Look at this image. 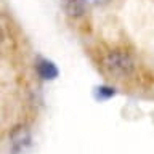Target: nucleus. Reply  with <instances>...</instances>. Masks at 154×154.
Masks as SVG:
<instances>
[{"label":"nucleus","mask_w":154,"mask_h":154,"mask_svg":"<svg viewBox=\"0 0 154 154\" xmlns=\"http://www.w3.org/2000/svg\"><path fill=\"white\" fill-rule=\"evenodd\" d=\"M37 72H38V75L42 77V79H55V77L58 75V69H56V66L53 64L51 61H47V60H38L37 61Z\"/></svg>","instance_id":"20e7f679"},{"label":"nucleus","mask_w":154,"mask_h":154,"mask_svg":"<svg viewBox=\"0 0 154 154\" xmlns=\"http://www.w3.org/2000/svg\"><path fill=\"white\" fill-rule=\"evenodd\" d=\"M88 2L90 7H104V5H108L111 0H87Z\"/></svg>","instance_id":"423d86ee"},{"label":"nucleus","mask_w":154,"mask_h":154,"mask_svg":"<svg viewBox=\"0 0 154 154\" xmlns=\"http://www.w3.org/2000/svg\"><path fill=\"white\" fill-rule=\"evenodd\" d=\"M63 10L67 16L79 18L87 11V7H90L87 0H61Z\"/></svg>","instance_id":"7ed1b4c3"},{"label":"nucleus","mask_w":154,"mask_h":154,"mask_svg":"<svg viewBox=\"0 0 154 154\" xmlns=\"http://www.w3.org/2000/svg\"><path fill=\"white\" fill-rule=\"evenodd\" d=\"M104 72L114 79H125L135 71V60L125 50H111L101 61Z\"/></svg>","instance_id":"f257e3e1"},{"label":"nucleus","mask_w":154,"mask_h":154,"mask_svg":"<svg viewBox=\"0 0 154 154\" xmlns=\"http://www.w3.org/2000/svg\"><path fill=\"white\" fill-rule=\"evenodd\" d=\"M98 90H100V93L103 95V98H109V96L114 95V88H109V87H101Z\"/></svg>","instance_id":"39448f33"},{"label":"nucleus","mask_w":154,"mask_h":154,"mask_svg":"<svg viewBox=\"0 0 154 154\" xmlns=\"http://www.w3.org/2000/svg\"><path fill=\"white\" fill-rule=\"evenodd\" d=\"M10 141H11V149L14 152L23 151L31 143V132H29V128L24 127V125L16 127L11 132V135H10Z\"/></svg>","instance_id":"f03ea898"}]
</instances>
